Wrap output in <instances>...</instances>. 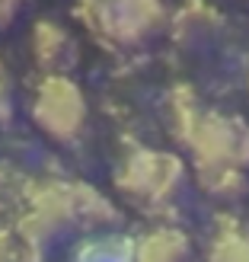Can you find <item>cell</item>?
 Returning <instances> with one entry per match:
<instances>
[{"label":"cell","mask_w":249,"mask_h":262,"mask_svg":"<svg viewBox=\"0 0 249 262\" xmlns=\"http://www.w3.org/2000/svg\"><path fill=\"white\" fill-rule=\"evenodd\" d=\"M112 182L131 205L144 208V211H160V208L173 205L186 186V163L173 150H156L138 144L119 157Z\"/></svg>","instance_id":"6da1fadb"},{"label":"cell","mask_w":249,"mask_h":262,"mask_svg":"<svg viewBox=\"0 0 249 262\" xmlns=\"http://www.w3.org/2000/svg\"><path fill=\"white\" fill-rule=\"evenodd\" d=\"M77 19L102 45L134 48L163 29L166 0H77Z\"/></svg>","instance_id":"7a4b0ae2"},{"label":"cell","mask_w":249,"mask_h":262,"mask_svg":"<svg viewBox=\"0 0 249 262\" xmlns=\"http://www.w3.org/2000/svg\"><path fill=\"white\" fill-rule=\"evenodd\" d=\"M182 144L192 154L195 173L249 169V122L240 115L201 109Z\"/></svg>","instance_id":"3957f363"},{"label":"cell","mask_w":249,"mask_h":262,"mask_svg":"<svg viewBox=\"0 0 249 262\" xmlns=\"http://www.w3.org/2000/svg\"><path fill=\"white\" fill-rule=\"evenodd\" d=\"M29 112L35 128L55 144H77L89 122L86 93L67 74H45L32 93Z\"/></svg>","instance_id":"277c9868"},{"label":"cell","mask_w":249,"mask_h":262,"mask_svg":"<svg viewBox=\"0 0 249 262\" xmlns=\"http://www.w3.org/2000/svg\"><path fill=\"white\" fill-rule=\"evenodd\" d=\"M29 48H32L35 64H38V68H45V74H61L58 68L71 64V58H74L71 29H67V26H61L58 19H38L32 26Z\"/></svg>","instance_id":"5b68a950"},{"label":"cell","mask_w":249,"mask_h":262,"mask_svg":"<svg viewBox=\"0 0 249 262\" xmlns=\"http://www.w3.org/2000/svg\"><path fill=\"white\" fill-rule=\"evenodd\" d=\"M192 240L179 227H153L134 240V262H189Z\"/></svg>","instance_id":"8992f818"},{"label":"cell","mask_w":249,"mask_h":262,"mask_svg":"<svg viewBox=\"0 0 249 262\" xmlns=\"http://www.w3.org/2000/svg\"><path fill=\"white\" fill-rule=\"evenodd\" d=\"M220 29V13L205 0H189L173 13V42L186 48H198Z\"/></svg>","instance_id":"52a82bcc"},{"label":"cell","mask_w":249,"mask_h":262,"mask_svg":"<svg viewBox=\"0 0 249 262\" xmlns=\"http://www.w3.org/2000/svg\"><path fill=\"white\" fill-rule=\"evenodd\" d=\"M74 262H134V240L119 233H93L77 243Z\"/></svg>","instance_id":"ba28073f"},{"label":"cell","mask_w":249,"mask_h":262,"mask_svg":"<svg viewBox=\"0 0 249 262\" xmlns=\"http://www.w3.org/2000/svg\"><path fill=\"white\" fill-rule=\"evenodd\" d=\"M205 262H249V233L233 217H220Z\"/></svg>","instance_id":"9c48e42d"},{"label":"cell","mask_w":249,"mask_h":262,"mask_svg":"<svg viewBox=\"0 0 249 262\" xmlns=\"http://www.w3.org/2000/svg\"><path fill=\"white\" fill-rule=\"evenodd\" d=\"M166 122H169V131L182 141L189 135V128L195 125V119H198V112L205 109L198 93L189 86V83H176L173 90L166 93Z\"/></svg>","instance_id":"30bf717a"},{"label":"cell","mask_w":249,"mask_h":262,"mask_svg":"<svg viewBox=\"0 0 249 262\" xmlns=\"http://www.w3.org/2000/svg\"><path fill=\"white\" fill-rule=\"evenodd\" d=\"M195 176H198V186L220 202H233L246 192V169H208Z\"/></svg>","instance_id":"8fae6325"},{"label":"cell","mask_w":249,"mask_h":262,"mask_svg":"<svg viewBox=\"0 0 249 262\" xmlns=\"http://www.w3.org/2000/svg\"><path fill=\"white\" fill-rule=\"evenodd\" d=\"M0 262H45V256L32 253L29 246L16 237V230L0 227Z\"/></svg>","instance_id":"7c38bea8"},{"label":"cell","mask_w":249,"mask_h":262,"mask_svg":"<svg viewBox=\"0 0 249 262\" xmlns=\"http://www.w3.org/2000/svg\"><path fill=\"white\" fill-rule=\"evenodd\" d=\"M13 119V77L0 58V125Z\"/></svg>","instance_id":"4fadbf2b"},{"label":"cell","mask_w":249,"mask_h":262,"mask_svg":"<svg viewBox=\"0 0 249 262\" xmlns=\"http://www.w3.org/2000/svg\"><path fill=\"white\" fill-rule=\"evenodd\" d=\"M16 10H19V0H0V29L16 19Z\"/></svg>","instance_id":"5bb4252c"},{"label":"cell","mask_w":249,"mask_h":262,"mask_svg":"<svg viewBox=\"0 0 249 262\" xmlns=\"http://www.w3.org/2000/svg\"><path fill=\"white\" fill-rule=\"evenodd\" d=\"M246 90H249V71H246Z\"/></svg>","instance_id":"9a60e30c"}]
</instances>
